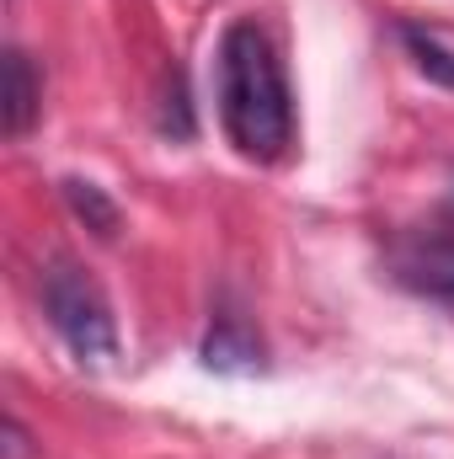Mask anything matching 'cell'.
Masks as SVG:
<instances>
[{"mask_svg":"<svg viewBox=\"0 0 454 459\" xmlns=\"http://www.w3.org/2000/svg\"><path fill=\"white\" fill-rule=\"evenodd\" d=\"M220 117L246 160H278L294 139V102L273 38L235 22L220 43Z\"/></svg>","mask_w":454,"mask_h":459,"instance_id":"1","label":"cell"},{"mask_svg":"<svg viewBox=\"0 0 454 459\" xmlns=\"http://www.w3.org/2000/svg\"><path fill=\"white\" fill-rule=\"evenodd\" d=\"M43 310H48L54 332L70 342V352L81 363H113L118 358L113 305L97 289V278L86 267H75L70 256L48 262V273H43Z\"/></svg>","mask_w":454,"mask_h":459,"instance_id":"2","label":"cell"},{"mask_svg":"<svg viewBox=\"0 0 454 459\" xmlns=\"http://www.w3.org/2000/svg\"><path fill=\"white\" fill-rule=\"evenodd\" d=\"M396 267L406 283L428 289V294H454V230L444 235H412L396 251Z\"/></svg>","mask_w":454,"mask_h":459,"instance_id":"3","label":"cell"},{"mask_svg":"<svg viewBox=\"0 0 454 459\" xmlns=\"http://www.w3.org/2000/svg\"><path fill=\"white\" fill-rule=\"evenodd\" d=\"M38 117V81H32V65L22 48L5 54V134H27Z\"/></svg>","mask_w":454,"mask_h":459,"instance_id":"4","label":"cell"},{"mask_svg":"<svg viewBox=\"0 0 454 459\" xmlns=\"http://www.w3.org/2000/svg\"><path fill=\"white\" fill-rule=\"evenodd\" d=\"M406 48H412V59H417V70L423 75H433V81H444L454 91V48L439 38V32H423V27H406Z\"/></svg>","mask_w":454,"mask_h":459,"instance_id":"5","label":"cell"},{"mask_svg":"<svg viewBox=\"0 0 454 459\" xmlns=\"http://www.w3.org/2000/svg\"><path fill=\"white\" fill-rule=\"evenodd\" d=\"M65 193H70V204H75V214L81 220H92V230L97 235H113V225H118V209L92 187V182H65Z\"/></svg>","mask_w":454,"mask_h":459,"instance_id":"6","label":"cell"},{"mask_svg":"<svg viewBox=\"0 0 454 459\" xmlns=\"http://www.w3.org/2000/svg\"><path fill=\"white\" fill-rule=\"evenodd\" d=\"M450 214H454V209H450Z\"/></svg>","mask_w":454,"mask_h":459,"instance_id":"7","label":"cell"}]
</instances>
